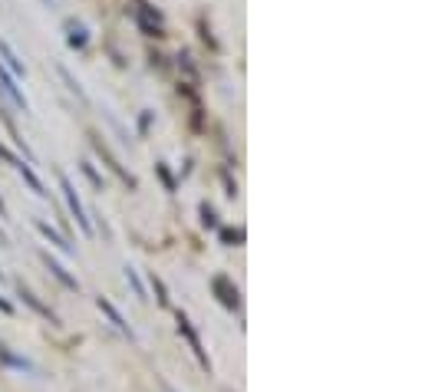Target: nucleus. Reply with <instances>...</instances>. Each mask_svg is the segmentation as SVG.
<instances>
[{"label": "nucleus", "instance_id": "nucleus-1", "mask_svg": "<svg viewBox=\"0 0 425 392\" xmlns=\"http://www.w3.org/2000/svg\"><path fill=\"white\" fill-rule=\"evenodd\" d=\"M60 188H63V198H67V208L69 214L76 218V224L83 228V234H93V228H89V218H86V208H83V201H79V195H76L73 182H69L67 175L60 172Z\"/></svg>", "mask_w": 425, "mask_h": 392}, {"label": "nucleus", "instance_id": "nucleus-2", "mask_svg": "<svg viewBox=\"0 0 425 392\" xmlns=\"http://www.w3.org/2000/svg\"><path fill=\"white\" fill-rule=\"evenodd\" d=\"M89 139H93V149H96V155H99V158H103L106 165H109V168H113L115 175H119V178H123L125 185H129V188H135V175H129L123 168V165H119V158H115L113 152H109V145L103 142V139H99V135H89Z\"/></svg>", "mask_w": 425, "mask_h": 392}, {"label": "nucleus", "instance_id": "nucleus-3", "mask_svg": "<svg viewBox=\"0 0 425 392\" xmlns=\"http://www.w3.org/2000/svg\"><path fill=\"white\" fill-rule=\"evenodd\" d=\"M0 93H4V96H7L13 105H17V109H23V113H27V109H30L27 96H23V93H20V89H17V79L10 76V73H7V67H4V63H0Z\"/></svg>", "mask_w": 425, "mask_h": 392}, {"label": "nucleus", "instance_id": "nucleus-4", "mask_svg": "<svg viewBox=\"0 0 425 392\" xmlns=\"http://www.w3.org/2000/svg\"><path fill=\"white\" fill-rule=\"evenodd\" d=\"M178 330H181V336H185V340H188V346H191V353L198 356V363L205 366V369H208V356H205V350H201V340H198V333H195V330H191V323H188V316L181 313L178 310Z\"/></svg>", "mask_w": 425, "mask_h": 392}, {"label": "nucleus", "instance_id": "nucleus-5", "mask_svg": "<svg viewBox=\"0 0 425 392\" xmlns=\"http://www.w3.org/2000/svg\"><path fill=\"white\" fill-rule=\"evenodd\" d=\"M10 165H13V168H17V172L23 175V182L30 185V192L37 195V198H50L47 185H43V182H40V178H37V172L30 168V162H23V158H13V162H10Z\"/></svg>", "mask_w": 425, "mask_h": 392}, {"label": "nucleus", "instance_id": "nucleus-6", "mask_svg": "<svg viewBox=\"0 0 425 392\" xmlns=\"http://www.w3.org/2000/svg\"><path fill=\"white\" fill-rule=\"evenodd\" d=\"M0 63L7 67V73H10L13 79H23V76H27V67H23V63H20V57L13 53V50H10L7 40H0Z\"/></svg>", "mask_w": 425, "mask_h": 392}, {"label": "nucleus", "instance_id": "nucleus-7", "mask_svg": "<svg viewBox=\"0 0 425 392\" xmlns=\"http://www.w3.org/2000/svg\"><path fill=\"white\" fill-rule=\"evenodd\" d=\"M139 27L145 30L149 37H165V33H162V13L152 10L149 4H142V10H139Z\"/></svg>", "mask_w": 425, "mask_h": 392}, {"label": "nucleus", "instance_id": "nucleus-8", "mask_svg": "<svg viewBox=\"0 0 425 392\" xmlns=\"http://www.w3.org/2000/svg\"><path fill=\"white\" fill-rule=\"evenodd\" d=\"M63 27H67V43H69L73 50H86V47H89V30H86L79 20L69 17Z\"/></svg>", "mask_w": 425, "mask_h": 392}, {"label": "nucleus", "instance_id": "nucleus-9", "mask_svg": "<svg viewBox=\"0 0 425 392\" xmlns=\"http://www.w3.org/2000/svg\"><path fill=\"white\" fill-rule=\"evenodd\" d=\"M96 306H99V310H103V313L109 316V320H113V326H115V330H123V333L129 336V340H135V333H132V326L125 323V320H123V313H119V310H115V306L109 304V300H103V296H99V300H96Z\"/></svg>", "mask_w": 425, "mask_h": 392}, {"label": "nucleus", "instance_id": "nucleus-10", "mask_svg": "<svg viewBox=\"0 0 425 392\" xmlns=\"http://www.w3.org/2000/svg\"><path fill=\"white\" fill-rule=\"evenodd\" d=\"M215 290L221 294V304L231 306V310H237L241 300H237V287H231V280H227V277H215Z\"/></svg>", "mask_w": 425, "mask_h": 392}, {"label": "nucleus", "instance_id": "nucleus-11", "mask_svg": "<svg viewBox=\"0 0 425 392\" xmlns=\"http://www.w3.org/2000/svg\"><path fill=\"white\" fill-rule=\"evenodd\" d=\"M43 260H47V267L53 270V277L63 284V287H69V290H79V284H76V277H69L67 270H63V264H57V260L50 258V254H43Z\"/></svg>", "mask_w": 425, "mask_h": 392}, {"label": "nucleus", "instance_id": "nucleus-12", "mask_svg": "<svg viewBox=\"0 0 425 392\" xmlns=\"http://www.w3.org/2000/svg\"><path fill=\"white\" fill-rule=\"evenodd\" d=\"M37 231H40V234H43V238L50 241V244H53V248H60V250H63V254H73V248H69L67 241L60 238V234H57V231H53V228H50V224H43V221H37Z\"/></svg>", "mask_w": 425, "mask_h": 392}, {"label": "nucleus", "instance_id": "nucleus-13", "mask_svg": "<svg viewBox=\"0 0 425 392\" xmlns=\"http://www.w3.org/2000/svg\"><path fill=\"white\" fill-rule=\"evenodd\" d=\"M20 296H23V300H27V304H30V306H33V310H37V313H43V316H47L50 323H57V316L50 313L47 306L40 304V300H37V296H33V294H30V290H23V287H20Z\"/></svg>", "mask_w": 425, "mask_h": 392}, {"label": "nucleus", "instance_id": "nucleus-14", "mask_svg": "<svg viewBox=\"0 0 425 392\" xmlns=\"http://www.w3.org/2000/svg\"><path fill=\"white\" fill-rule=\"evenodd\" d=\"M57 73H60V76H63V79H67V86H69V89H73L76 96L83 99V103H89V99H86V93H83V86H79V83H76V79H73V73H69V69H67V67H57Z\"/></svg>", "mask_w": 425, "mask_h": 392}, {"label": "nucleus", "instance_id": "nucleus-15", "mask_svg": "<svg viewBox=\"0 0 425 392\" xmlns=\"http://www.w3.org/2000/svg\"><path fill=\"white\" fill-rule=\"evenodd\" d=\"M83 175L89 178V185H93L96 192H106V185H103V178H99V172L93 168V162H83Z\"/></svg>", "mask_w": 425, "mask_h": 392}, {"label": "nucleus", "instance_id": "nucleus-16", "mask_svg": "<svg viewBox=\"0 0 425 392\" xmlns=\"http://www.w3.org/2000/svg\"><path fill=\"white\" fill-rule=\"evenodd\" d=\"M125 280H129V284H132L135 296H139V300H145V287H142V280H139V274H135L132 267H125Z\"/></svg>", "mask_w": 425, "mask_h": 392}, {"label": "nucleus", "instance_id": "nucleus-17", "mask_svg": "<svg viewBox=\"0 0 425 392\" xmlns=\"http://www.w3.org/2000/svg\"><path fill=\"white\" fill-rule=\"evenodd\" d=\"M155 172H159V178H162V182H165V188H169V192H175V178H171V172H169V168H165V162H159V165H155Z\"/></svg>", "mask_w": 425, "mask_h": 392}, {"label": "nucleus", "instance_id": "nucleus-18", "mask_svg": "<svg viewBox=\"0 0 425 392\" xmlns=\"http://www.w3.org/2000/svg\"><path fill=\"white\" fill-rule=\"evenodd\" d=\"M201 224H205V228H217L215 208H211V204H201Z\"/></svg>", "mask_w": 425, "mask_h": 392}, {"label": "nucleus", "instance_id": "nucleus-19", "mask_svg": "<svg viewBox=\"0 0 425 392\" xmlns=\"http://www.w3.org/2000/svg\"><path fill=\"white\" fill-rule=\"evenodd\" d=\"M152 287H155V294H159V304H169V296H165V287H162V280L152 277Z\"/></svg>", "mask_w": 425, "mask_h": 392}, {"label": "nucleus", "instance_id": "nucleus-20", "mask_svg": "<svg viewBox=\"0 0 425 392\" xmlns=\"http://www.w3.org/2000/svg\"><path fill=\"white\" fill-rule=\"evenodd\" d=\"M221 238H225V241H241V238H244V234H241V231H225Z\"/></svg>", "mask_w": 425, "mask_h": 392}, {"label": "nucleus", "instance_id": "nucleus-21", "mask_svg": "<svg viewBox=\"0 0 425 392\" xmlns=\"http://www.w3.org/2000/svg\"><path fill=\"white\" fill-rule=\"evenodd\" d=\"M0 214H7V204H4V198H0Z\"/></svg>", "mask_w": 425, "mask_h": 392}, {"label": "nucleus", "instance_id": "nucleus-22", "mask_svg": "<svg viewBox=\"0 0 425 392\" xmlns=\"http://www.w3.org/2000/svg\"><path fill=\"white\" fill-rule=\"evenodd\" d=\"M162 389H165V392H175V389H171V386H169V383H162Z\"/></svg>", "mask_w": 425, "mask_h": 392}]
</instances>
